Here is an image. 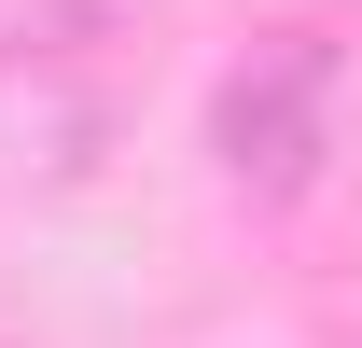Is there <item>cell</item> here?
Here are the masks:
<instances>
[{"label":"cell","mask_w":362,"mask_h":348,"mask_svg":"<svg viewBox=\"0 0 362 348\" xmlns=\"http://www.w3.org/2000/svg\"><path fill=\"white\" fill-rule=\"evenodd\" d=\"M334 139H349V56L320 42V28H279V42H251L209 84V153H223L237 195H265V209H293L320 168H334Z\"/></svg>","instance_id":"1"},{"label":"cell","mask_w":362,"mask_h":348,"mask_svg":"<svg viewBox=\"0 0 362 348\" xmlns=\"http://www.w3.org/2000/svg\"><path fill=\"white\" fill-rule=\"evenodd\" d=\"M98 42V0H0V56H70Z\"/></svg>","instance_id":"2"}]
</instances>
